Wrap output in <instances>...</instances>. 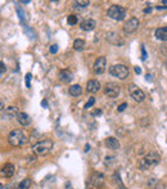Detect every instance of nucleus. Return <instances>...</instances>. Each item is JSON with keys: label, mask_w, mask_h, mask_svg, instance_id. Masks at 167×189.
Returning a JSON list of instances; mask_svg holds the SVG:
<instances>
[{"label": "nucleus", "mask_w": 167, "mask_h": 189, "mask_svg": "<svg viewBox=\"0 0 167 189\" xmlns=\"http://www.w3.org/2000/svg\"><path fill=\"white\" fill-rule=\"evenodd\" d=\"M14 171H16V169H14V165L13 163H5L4 166L1 167V170H0V174H1V176L4 178H12L14 175Z\"/></svg>", "instance_id": "obj_12"}, {"label": "nucleus", "mask_w": 167, "mask_h": 189, "mask_svg": "<svg viewBox=\"0 0 167 189\" xmlns=\"http://www.w3.org/2000/svg\"><path fill=\"white\" fill-rule=\"evenodd\" d=\"M104 144H105V147H107L108 149H112V151H116V149L120 148L118 139H116V138H113V137H109V138L105 139Z\"/></svg>", "instance_id": "obj_14"}, {"label": "nucleus", "mask_w": 167, "mask_h": 189, "mask_svg": "<svg viewBox=\"0 0 167 189\" xmlns=\"http://www.w3.org/2000/svg\"><path fill=\"white\" fill-rule=\"evenodd\" d=\"M100 83H99L98 80H90L87 81L86 84V90L89 93H91V94H95V93H98L99 90H100Z\"/></svg>", "instance_id": "obj_13"}, {"label": "nucleus", "mask_w": 167, "mask_h": 189, "mask_svg": "<svg viewBox=\"0 0 167 189\" xmlns=\"http://www.w3.org/2000/svg\"><path fill=\"white\" fill-rule=\"evenodd\" d=\"M5 113H6V117H13V116L17 117V115H18V108L16 106H10L5 109Z\"/></svg>", "instance_id": "obj_22"}, {"label": "nucleus", "mask_w": 167, "mask_h": 189, "mask_svg": "<svg viewBox=\"0 0 167 189\" xmlns=\"http://www.w3.org/2000/svg\"><path fill=\"white\" fill-rule=\"evenodd\" d=\"M41 106L47 108V107H48V102H47V101H42V102H41Z\"/></svg>", "instance_id": "obj_37"}, {"label": "nucleus", "mask_w": 167, "mask_h": 189, "mask_svg": "<svg viewBox=\"0 0 167 189\" xmlns=\"http://www.w3.org/2000/svg\"><path fill=\"white\" fill-rule=\"evenodd\" d=\"M159 161H161V156L157 152L152 151V152L147 153L141 160H139L138 166H139V169L141 171H145V170H149L152 167H154L156 165H158Z\"/></svg>", "instance_id": "obj_1"}, {"label": "nucleus", "mask_w": 167, "mask_h": 189, "mask_svg": "<svg viewBox=\"0 0 167 189\" xmlns=\"http://www.w3.org/2000/svg\"><path fill=\"white\" fill-rule=\"evenodd\" d=\"M139 24H140V22L138 18H130L129 21H126L125 24H123V31H125L126 34H133L138 30Z\"/></svg>", "instance_id": "obj_9"}, {"label": "nucleus", "mask_w": 167, "mask_h": 189, "mask_svg": "<svg viewBox=\"0 0 167 189\" xmlns=\"http://www.w3.org/2000/svg\"><path fill=\"white\" fill-rule=\"evenodd\" d=\"M126 108H127V103H122V104H120V106H118L117 111H118V112H123Z\"/></svg>", "instance_id": "obj_29"}, {"label": "nucleus", "mask_w": 167, "mask_h": 189, "mask_svg": "<svg viewBox=\"0 0 167 189\" xmlns=\"http://www.w3.org/2000/svg\"><path fill=\"white\" fill-rule=\"evenodd\" d=\"M89 149H90V145L86 144V147H85V152H89Z\"/></svg>", "instance_id": "obj_40"}, {"label": "nucleus", "mask_w": 167, "mask_h": 189, "mask_svg": "<svg viewBox=\"0 0 167 189\" xmlns=\"http://www.w3.org/2000/svg\"><path fill=\"white\" fill-rule=\"evenodd\" d=\"M8 142L12 147H22L27 142V135L23 130H13L8 135Z\"/></svg>", "instance_id": "obj_2"}, {"label": "nucleus", "mask_w": 167, "mask_h": 189, "mask_svg": "<svg viewBox=\"0 0 167 189\" xmlns=\"http://www.w3.org/2000/svg\"><path fill=\"white\" fill-rule=\"evenodd\" d=\"M120 91H121V86H120L118 84H116V83L105 84L104 94L107 95V97H109V98H117L120 95Z\"/></svg>", "instance_id": "obj_6"}, {"label": "nucleus", "mask_w": 167, "mask_h": 189, "mask_svg": "<svg viewBox=\"0 0 167 189\" xmlns=\"http://www.w3.org/2000/svg\"><path fill=\"white\" fill-rule=\"evenodd\" d=\"M90 184L93 185L95 188H99V187H103V184H104V175L100 172H95L91 175L90 178Z\"/></svg>", "instance_id": "obj_10"}, {"label": "nucleus", "mask_w": 167, "mask_h": 189, "mask_svg": "<svg viewBox=\"0 0 167 189\" xmlns=\"http://www.w3.org/2000/svg\"><path fill=\"white\" fill-rule=\"evenodd\" d=\"M68 91L72 97H80V95L82 94V88H81V85H79V84H75L68 88Z\"/></svg>", "instance_id": "obj_19"}, {"label": "nucleus", "mask_w": 167, "mask_h": 189, "mask_svg": "<svg viewBox=\"0 0 167 189\" xmlns=\"http://www.w3.org/2000/svg\"><path fill=\"white\" fill-rule=\"evenodd\" d=\"M0 189H8V187H5V185H0Z\"/></svg>", "instance_id": "obj_41"}, {"label": "nucleus", "mask_w": 167, "mask_h": 189, "mask_svg": "<svg viewBox=\"0 0 167 189\" xmlns=\"http://www.w3.org/2000/svg\"><path fill=\"white\" fill-rule=\"evenodd\" d=\"M95 104V98H90V99H89V101L86 102V104H85V108H90V107H93Z\"/></svg>", "instance_id": "obj_27"}, {"label": "nucleus", "mask_w": 167, "mask_h": 189, "mask_svg": "<svg viewBox=\"0 0 167 189\" xmlns=\"http://www.w3.org/2000/svg\"><path fill=\"white\" fill-rule=\"evenodd\" d=\"M134 71H135V73H136V75H140L141 73V68H140V67H135V68H134Z\"/></svg>", "instance_id": "obj_32"}, {"label": "nucleus", "mask_w": 167, "mask_h": 189, "mask_svg": "<svg viewBox=\"0 0 167 189\" xmlns=\"http://www.w3.org/2000/svg\"><path fill=\"white\" fill-rule=\"evenodd\" d=\"M85 48V41L82 40V39H76V40L73 41V49L77 52H81L84 50Z\"/></svg>", "instance_id": "obj_21"}, {"label": "nucleus", "mask_w": 167, "mask_h": 189, "mask_svg": "<svg viewBox=\"0 0 167 189\" xmlns=\"http://www.w3.org/2000/svg\"><path fill=\"white\" fill-rule=\"evenodd\" d=\"M31 77H32V75H31V73H26V76H24V81H26V88H31Z\"/></svg>", "instance_id": "obj_26"}, {"label": "nucleus", "mask_w": 167, "mask_h": 189, "mask_svg": "<svg viewBox=\"0 0 167 189\" xmlns=\"http://www.w3.org/2000/svg\"><path fill=\"white\" fill-rule=\"evenodd\" d=\"M17 121H18V124L22 125V126H28V125L31 124V117L28 116L26 112H18V115H17Z\"/></svg>", "instance_id": "obj_15"}, {"label": "nucleus", "mask_w": 167, "mask_h": 189, "mask_svg": "<svg viewBox=\"0 0 167 189\" xmlns=\"http://www.w3.org/2000/svg\"><path fill=\"white\" fill-rule=\"evenodd\" d=\"M145 77H147V80H148V81H152V76H151V75H147Z\"/></svg>", "instance_id": "obj_39"}, {"label": "nucleus", "mask_w": 167, "mask_h": 189, "mask_svg": "<svg viewBox=\"0 0 167 189\" xmlns=\"http://www.w3.org/2000/svg\"><path fill=\"white\" fill-rule=\"evenodd\" d=\"M3 109H4V103L0 101V111H3Z\"/></svg>", "instance_id": "obj_38"}, {"label": "nucleus", "mask_w": 167, "mask_h": 189, "mask_svg": "<svg viewBox=\"0 0 167 189\" xmlns=\"http://www.w3.org/2000/svg\"><path fill=\"white\" fill-rule=\"evenodd\" d=\"M157 10H163V9H167V5H161V6H157L156 8Z\"/></svg>", "instance_id": "obj_34"}, {"label": "nucleus", "mask_w": 167, "mask_h": 189, "mask_svg": "<svg viewBox=\"0 0 167 189\" xmlns=\"http://www.w3.org/2000/svg\"><path fill=\"white\" fill-rule=\"evenodd\" d=\"M147 57H148V54H147V52H145V46L141 45V59L145 60L147 59Z\"/></svg>", "instance_id": "obj_28"}, {"label": "nucleus", "mask_w": 167, "mask_h": 189, "mask_svg": "<svg viewBox=\"0 0 167 189\" xmlns=\"http://www.w3.org/2000/svg\"><path fill=\"white\" fill-rule=\"evenodd\" d=\"M5 71H6V67H5V65L1 62V60H0V75H1V73H4Z\"/></svg>", "instance_id": "obj_31"}, {"label": "nucleus", "mask_w": 167, "mask_h": 189, "mask_svg": "<svg viewBox=\"0 0 167 189\" xmlns=\"http://www.w3.org/2000/svg\"><path fill=\"white\" fill-rule=\"evenodd\" d=\"M95 26H97V22H95L94 19H91V18H89V19H85L82 23H81V30H84V31H91V30H94Z\"/></svg>", "instance_id": "obj_17"}, {"label": "nucleus", "mask_w": 167, "mask_h": 189, "mask_svg": "<svg viewBox=\"0 0 167 189\" xmlns=\"http://www.w3.org/2000/svg\"><path fill=\"white\" fill-rule=\"evenodd\" d=\"M107 40L111 42V44L116 45V46H122L123 45V40L121 39V36L117 32H107Z\"/></svg>", "instance_id": "obj_11"}, {"label": "nucleus", "mask_w": 167, "mask_h": 189, "mask_svg": "<svg viewBox=\"0 0 167 189\" xmlns=\"http://www.w3.org/2000/svg\"><path fill=\"white\" fill-rule=\"evenodd\" d=\"M89 5H90V1H89V0H76V1H73V6L75 8H79V9L87 8Z\"/></svg>", "instance_id": "obj_20"}, {"label": "nucleus", "mask_w": 167, "mask_h": 189, "mask_svg": "<svg viewBox=\"0 0 167 189\" xmlns=\"http://www.w3.org/2000/svg\"><path fill=\"white\" fill-rule=\"evenodd\" d=\"M72 78H73V75L68 70H62L59 72V80L62 81V83H65V84L71 83V81H72Z\"/></svg>", "instance_id": "obj_16"}, {"label": "nucleus", "mask_w": 167, "mask_h": 189, "mask_svg": "<svg viewBox=\"0 0 167 189\" xmlns=\"http://www.w3.org/2000/svg\"><path fill=\"white\" fill-rule=\"evenodd\" d=\"M107 14L109 18L116 21H122L126 18V9L121 5H111L107 10Z\"/></svg>", "instance_id": "obj_4"}, {"label": "nucleus", "mask_w": 167, "mask_h": 189, "mask_svg": "<svg viewBox=\"0 0 167 189\" xmlns=\"http://www.w3.org/2000/svg\"><path fill=\"white\" fill-rule=\"evenodd\" d=\"M151 12H152V6H147V8L144 9V13H145V14H149Z\"/></svg>", "instance_id": "obj_33"}, {"label": "nucleus", "mask_w": 167, "mask_h": 189, "mask_svg": "<svg viewBox=\"0 0 167 189\" xmlns=\"http://www.w3.org/2000/svg\"><path fill=\"white\" fill-rule=\"evenodd\" d=\"M31 187V179H23L22 181H21V183L17 185V188L16 189H28Z\"/></svg>", "instance_id": "obj_23"}, {"label": "nucleus", "mask_w": 167, "mask_h": 189, "mask_svg": "<svg viewBox=\"0 0 167 189\" xmlns=\"http://www.w3.org/2000/svg\"><path fill=\"white\" fill-rule=\"evenodd\" d=\"M67 22H68V24H71V26H75V24L77 23V17L75 16V14H70L68 18H67Z\"/></svg>", "instance_id": "obj_25"}, {"label": "nucleus", "mask_w": 167, "mask_h": 189, "mask_svg": "<svg viewBox=\"0 0 167 189\" xmlns=\"http://www.w3.org/2000/svg\"><path fill=\"white\" fill-rule=\"evenodd\" d=\"M50 53L52 54H55V53H58V45L57 44H53L50 46Z\"/></svg>", "instance_id": "obj_30"}, {"label": "nucleus", "mask_w": 167, "mask_h": 189, "mask_svg": "<svg viewBox=\"0 0 167 189\" xmlns=\"http://www.w3.org/2000/svg\"><path fill=\"white\" fill-rule=\"evenodd\" d=\"M130 95H131V98L134 99L135 102H138V103H140V102H143L144 99H145V93L141 90V89H139L138 86H135V85H130Z\"/></svg>", "instance_id": "obj_7"}, {"label": "nucleus", "mask_w": 167, "mask_h": 189, "mask_svg": "<svg viewBox=\"0 0 167 189\" xmlns=\"http://www.w3.org/2000/svg\"><path fill=\"white\" fill-rule=\"evenodd\" d=\"M52 148H53V140L52 139H44V140H41V142H39V143L32 145L34 153H36V155H39V156L48 155Z\"/></svg>", "instance_id": "obj_3"}, {"label": "nucleus", "mask_w": 167, "mask_h": 189, "mask_svg": "<svg viewBox=\"0 0 167 189\" xmlns=\"http://www.w3.org/2000/svg\"><path fill=\"white\" fill-rule=\"evenodd\" d=\"M93 115H94V116H99V115H102V111H100V109H97V111H95Z\"/></svg>", "instance_id": "obj_36"}, {"label": "nucleus", "mask_w": 167, "mask_h": 189, "mask_svg": "<svg viewBox=\"0 0 167 189\" xmlns=\"http://www.w3.org/2000/svg\"><path fill=\"white\" fill-rule=\"evenodd\" d=\"M166 187H165V185H163V184H157V187H156L154 189H165Z\"/></svg>", "instance_id": "obj_35"}, {"label": "nucleus", "mask_w": 167, "mask_h": 189, "mask_svg": "<svg viewBox=\"0 0 167 189\" xmlns=\"http://www.w3.org/2000/svg\"><path fill=\"white\" fill-rule=\"evenodd\" d=\"M105 67H107V58H105V57H99L94 62L93 70L97 75H102L105 71Z\"/></svg>", "instance_id": "obj_8"}, {"label": "nucleus", "mask_w": 167, "mask_h": 189, "mask_svg": "<svg viewBox=\"0 0 167 189\" xmlns=\"http://www.w3.org/2000/svg\"><path fill=\"white\" fill-rule=\"evenodd\" d=\"M17 13H18V17H19V21L21 23H24V21H26V16H24V12L22 10V8L21 6H17Z\"/></svg>", "instance_id": "obj_24"}, {"label": "nucleus", "mask_w": 167, "mask_h": 189, "mask_svg": "<svg viewBox=\"0 0 167 189\" xmlns=\"http://www.w3.org/2000/svg\"><path fill=\"white\" fill-rule=\"evenodd\" d=\"M109 73L120 80H125L126 77H129V68L123 65H113L109 67Z\"/></svg>", "instance_id": "obj_5"}, {"label": "nucleus", "mask_w": 167, "mask_h": 189, "mask_svg": "<svg viewBox=\"0 0 167 189\" xmlns=\"http://www.w3.org/2000/svg\"><path fill=\"white\" fill-rule=\"evenodd\" d=\"M154 36L156 39L161 41H167V27H159L154 32Z\"/></svg>", "instance_id": "obj_18"}]
</instances>
